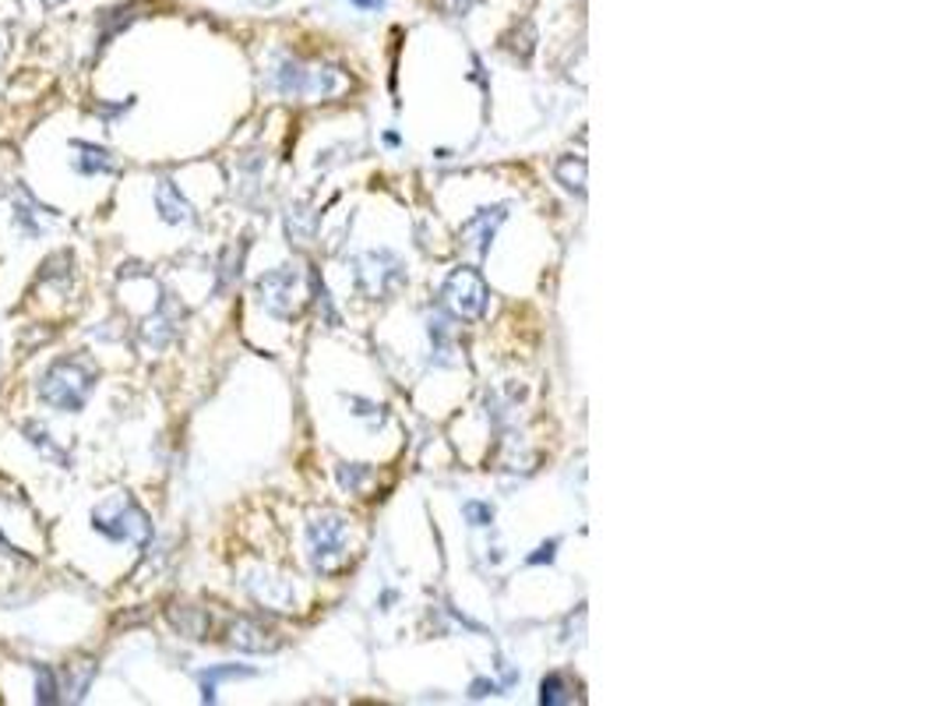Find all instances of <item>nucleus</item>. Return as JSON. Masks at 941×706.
Listing matches in <instances>:
<instances>
[{
	"instance_id": "12",
	"label": "nucleus",
	"mask_w": 941,
	"mask_h": 706,
	"mask_svg": "<svg viewBox=\"0 0 941 706\" xmlns=\"http://www.w3.org/2000/svg\"><path fill=\"white\" fill-rule=\"evenodd\" d=\"M445 8H448L451 14H466L469 8H473V0H445Z\"/></svg>"
},
{
	"instance_id": "5",
	"label": "nucleus",
	"mask_w": 941,
	"mask_h": 706,
	"mask_svg": "<svg viewBox=\"0 0 941 706\" xmlns=\"http://www.w3.org/2000/svg\"><path fill=\"white\" fill-rule=\"evenodd\" d=\"M342 537H346V526L342 520H336V515H325V520H318L310 526V547H314V562L325 569V558L328 555H342Z\"/></svg>"
},
{
	"instance_id": "6",
	"label": "nucleus",
	"mask_w": 941,
	"mask_h": 706,
	"mask_svg": "<svg viewBox=\"0 0 941 706\" xmlns=\"http://www.w3.org/2000/svg\"><path fill=\"white\" fill-rule=\"evenodd\" d=\"M75 170L78 174H113L117 170V160L110 156L107 149L99 145H89V142H75Z\"/></svg>"
},
{
	"instance_id": "7",
	"label": "nucleus",
	"mask_w": 941,
	"mask_h": 706,
	"mask_svg": "<svg viewBox=\"0 0 941 706\" xmlns=\"http://www.w3.org/2000/svg\"><path fill=\"white\" fill-rule=\"evenodd\" d=\"M155 205H160V213H163L166 222L190 219V205L184 202V195L177 192V184H173V181H160V187H155Z\"/></svg>"
},
{
	"instance_id": "1",
	"label": "nucleus",
	"mask_w": 941,
	"mask_h": 706,
	"mask_svg": "<svg viewBox=\"0 0 941 706\" xmlns=\"http://www.w3.org/2000/svg\"><path fill=\"white\" fill-rule=\"evenodd\" d=\"M96 378H99V371L89 357H61L46 368L43 382H40V395L54 410L75 413L92 395Z\"/></svg>"
},
{
	"instance_id": "9",
	"label": "nucleus",
	"mask_w": 941,
	"mask_h": 706,
	"mask_svg": "<svg viewBox=\"0 0 941 706\" xmlns=\"http://www.w3.org/2000/svg\"><path fill=\"white\" fill-rule=\"evenodd\" d=\"M92 661H78V664H67L64 667V685H61V693H72L67 699H81L85 696V688H89V682H92Z\"/></svg>"
},
{
	"instance_id": "10",
	"label": "nucleus",
	"mask_w": 941,
	"mask_h": 706,
	"mask_svg": "<svg viewBox=\"0 0 941 706\" xmlns=\"http://www.w3.org/2000/svg\"><path fill=\"white\" fill-rule=\"evenodd\" d=\"M36 688H40V703H61V678H57V671L36 667Z\"/></svg>"
},
{
	"instance_id": "11",
	"label": "nucleus",
	"mask_w": 941,
	"mask_h": 706,
	"mask_svg": "<svg viewBox=\"0 0 941 706\" xmlns=\"http://www.w3.org/2000/svg\"><path fill=\"white\" fill-rule=\"evenodd\" d=\"M466 515H469V520H473V526H486V523L494 520V509H491V506H477V502H469V506H466Z\"/></svg>"
},
{
	"instance_id": "8",
	"label": "nucleus",
	"mask_w": 941,
	"mask_h": 706,
	"mask_svg": "<svg viewBox=\"0 0 941 706\" xmlns=\"http://www.w3.org/2000/svg\"><path fill=\"white\" fill-rule=\"evenodd\" d=\"M265 629H261L258 622H248V618H240V622H233L230 629V643L240 647V650H272L275 643L265 640Z\"/></svg>"
},
{
	"instance_id": "4",
	"label": "nucleus",
	"mask_w": 941,
	"mask_h": 706,
	"mask_svg": "<svg viewBox=\"0 0 941 706\" xmlns=\"http://www.w3.org/2000/svg\"><path fill=\"white\" fill-rule=\"evenodd\" d=\"M293 290H296V272L293 269H275L269 275H261V283H258L261 304H265L272 315H289L293 312Z\"/></svg>"
},
{
	"instance_id": "14",
	"label": "nucleus",
	"mask_w": 941,
	"mask_h": 706,
	"mask_svg": "<svg viewBox=\"0 0 941 706\" xmlns=\"http://www.w3.org/2000/svg\"><path fill=\"white\" fill-rule=\"evenodd\" d=\"M357 8H368V11H378L381 4H385V0H353Z\"/></svg>"
},
{
	"instance_id": "16",
	"label": "nucleus",
	"mask_w": 941,
	"mask_h": 706,
	"mask_svg": "<svg viewBox=\"0 0 941 706\" xmlns=\"http://www.w3.org/2000/svg\"><path fill=\"white\" fill-rule=\"evenodd\" d=\"M0 547H4V537H0Z\"/></svg>"
},
{
	"instance_id": "2",
	"label": "nucleus",
	"mask_w": 941,
	"mask_h": 706,
	"mask_svg": "<svg viewBox=\"0 0 941 706\" xmlns=\"http://www.w3.org/2000/svg\"><path fill=\"white\" fill-rule=\"evenodd\" d=\"M92 526L99 533H107V537H113V541H131L138 547H145L149 537H152L149 515L138 509L128 495H113L102 506H96L92 509Z\"/></svg>"
},
{
	"instance_id": "13",
	"label": "nucleus",
	"mask_w": 941,
	"mask_h": 706,
	"mask_svg": "<svg viewBox=\"0 0 941 706\" xmlns=\"http://www.w3.org/2000/svg\"><path fill=\"white\" fill-rule=\"evenodd\" d=\"M554 547H557L554 541H550V544H544V547H539V555H533L529 562H544V558L550 562V558H554Z\"/></svg>"
},
{
	"instance_id": "3",
	"label": "nucleus",
	"mask_w": 941,
	"mask_h": 706,
	"mask_svg": "<svg viewBox=\"0 0 941 706\" xmlns=\"http://www.w3.org/2000/svg\"><path fill=\"white\" fill-rule=\"evenodd\" d=\"M486 283L483 275L473 269H456L445 283V301L451 304V312L462 318H480L486 312Z\"/></svg>"
},
{
	"instance_id": "15",
	"label": "nucleus",
	"mask_w": 941,
	"mask_h": 706,
	"mask_svg": "<svg viewBox=\"0 0 941 706\" xmlns=\"http://www.w3.org/2000/svg\"><path fill=\"white\" fill-rule=\"evenodd\" d=\"M46 8H57V4H64V0H43Z\"/></svg>"
}]
</instances>
